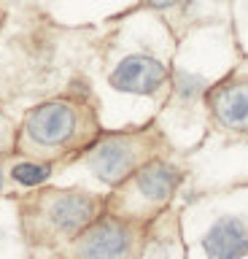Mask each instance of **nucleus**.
Returning a JSON list of instances; mask_svg holds the SVG:
<instances>
[{"label":"nucleus","instance_id":"obj_8","mask_svg":"<svg viewBox=\"0 0 248 259\" xmlns=\"http://www.w3.org/2000/svg\"><path fill=\"white\" fill-rule=\"evenodd\" d=\"M216 121L227 130H248V81H229L208 95Z\"/></svg>","mask_w":248,"mask_h":259},{"label":"nucleus","instance_id":"obj_2","mask_svg":"<svg viewBox=\"0 0 248 259\" xmlns=\"http://www.w3.org/2000/svg\"><path fill=\"white\" fill-rule=\"evenodd\" d=\"M100 202L89 192L78 189H49L38 192L25 205V230L33 240H52V238H76L97 219Z\"/></svg>","mask_w":248,"mask_h":259},{"label":"nucleus","instance_id":"obj_3","mask_svg":"<svg viewBox=\"0 0 248 259\" xmlns=\"http://www.w3.org/2000/svg\"><path fill=\"white\" fill-rule=\"evenodd\" d=\"M157 143L159 138L151 130H140V133H111L103 135L100 141L92 143L89 149V167L100 181L108 186L124 184L138 167H143L148 159L157 157Z\"/></svg>","mask_w":248,"mask_h":259},{"label":"nucleus","instance_id":"obj_10","mask_svg":"<svg viewBox=\"0 0 248 259\" xmlns=\"http://www.w3.org/2000/svg\"><path fill=\"white\" fill-rule=\"evenodd\" d=\"M11 143H14V138H11V124H9V121H6L3 116H0V157H3V154H9Z\"/></svg>","mask_w":248,"mask_h":259},{"label":"nucleus","instance_id":"obj_9","mask_svg":"<svg viewBox=\"0 0 248 259\" xmlns=\"http://www.w3.org/2000/svg\"><path fill=\"white\" fill-rule=\"evenodd\" d=\"M52 176V162H38V159H25L11 167V178L22 186H41Z\"/></svg>","mask_w":248,"mask_h":259},{"label":"nucleus","instance_id":"obj_6","mask_svg":"<svg viewBox=\"0 0 248 259\" xmlns=\"http://www.w3.org/2000/svg\"><path fill=\"white\" fill-rule=\"evenodd\" d=\"M167 81V68L151 54H130L111 70L108 84L127 95H157Z\"/></svg>","mask_w":248,"mask_h":259},{"label":"nucleus","instance_id":"obj_7","mask_svg":"<svg viewBox=\"0 0 248 259\" xmlns=\"http://www.w3.org/2000/svg\"><path fill=\"white\" fill-rule=\"evenodd\" d=\"M203 248L208 259H243L248 254V224L237 216H221L205 232Z\"/></svg>","mask_w":248,"mask_h":259},{"label":"nucleus","instance_id":"obj_5","mask_svg":"<svg viewBox=\"0 0 248 259\" xmlns=\"http://www.w3.org/2000/svg\"><path fill=\"white\" fill-rule=\"evenodd\" d=\"M181 178H183V173L173 165V162L154 157L143 167H138L124 184H119V186H127L130 194L140 197L143 202H148L151 208H157V205H165V202L175 194Z\"/></svg>","mask_w":248,"mask_h":259},{"label":"nucleus","instance_id":"obj_12","mask_svg":"<svg viewBox=\"0 0 248 259\" xmlns=\"http://www.w3.org/2000/svg\"><path fill=\"white\" fill-rule=\"evenodd\" d=\"M0 189H3V170H0Z\"/></svg>","mask_w":248,"mask_h":259},{"label":"nucleus","instance_id":"obj_4","mask_svg":"<svg viewBox=\"0 0 248 259\" xmlns=\"http://www.w3.org/2000/svg\"><path fill=\"white\" fill-rule=\"evenodd\" d=\"M138 232L127 219L97 216L73 238V259H135Z\"/></svg>","mask_w":248,"mask_h":259},{"label":"nucleus","instance_id":"obj_1","mask_svg":"<svg viewBox=\"0 0 248 259\" xmlns=\"http://www.w3.org/2000/svg\"><path fill=\"white\" fill-rule=\"evenodd\" d=\"M97 135L92 113L73 100H46L27 111L19 130V146L38 157L65 154V149L89 143Z\"/></svg>","mask_w":248,"mask_h":259},{"label":"nucleus","instance_id":"obj_11","mask_svg":"<svg viewBox=\"0 0 248 259\" xmlns=\"http://www.w3.org/2000/svg\"><path fill=\"white\" fill-rule=\"evenodd\" d=\"M146 3H148L151 8H173L178 0H146Z\"/></svg>","mask_w":248,"mask_h":259}]
</instances>
